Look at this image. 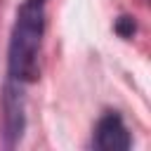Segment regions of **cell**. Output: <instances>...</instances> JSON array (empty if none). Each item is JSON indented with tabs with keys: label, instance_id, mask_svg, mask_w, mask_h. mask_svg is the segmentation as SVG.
<instances>
[{
	"label": "cell",
	"instance_id": "2",
	"mask_svg": "<svg viewBox=\"0 0 151 151\" xmlns=\"http://www.w3.org/2000/svg\"><path fill=\"white\" fill-rule=\"evenodd\" d=\"M2 130H5V142L12 146L14 142L21 139L26 116H24V90L21 83L9 80L5 85V97H2Z\"/></svg>",
	"mask_w": 151,
	"mask_h": 151
},
{
	"label": "cell",
	"instance_id": "1",
	"mask_svg": "<svg viewBox=\"0 0 151 151\" xmlns=\"http://www.w3.org/2000/svg\"><path fill=\"white\" fill-rule=\"evenodd\" d=\"M45 2L47 0H26L17 14L12 40H9V80L33 83L38 78V52L45 33Z\"/></svg>",
	"mask_w": 151,
	"mask_h": 151
},
{
	"label": "cell",
	"instance_id": "3",
	"mask_svg": "<svg viewBox=\"0 0 151 151\" xmlns=\"http://www.w3.org/2000/svg\"><path fill=\"white\" fill-rule=\"evenodd\" d=\"M92 144L99 151H127L132 146V137H130L123 118L111 111L97 123Z\"/></svg>",
	"mask_w": 151,
	"mask_h": 151
},
{
	"label": "cell",
	"instance_id": "4",
	"mask_svg": "<svg viewBox=\"0 0 151 151\" xmlns=\"http://www.w3.org/2000/svg\"><path fill=\"white\" fill-rule=\"evenodd\" d=\"M113 28H116V33H118L120 38H132V33L137 31V24H134L132 17H125V14H123V17L116 19V26H113Z\"/></svg>",
	"mask_w": 151,
	"mask_h": 151
}]
</instances>
